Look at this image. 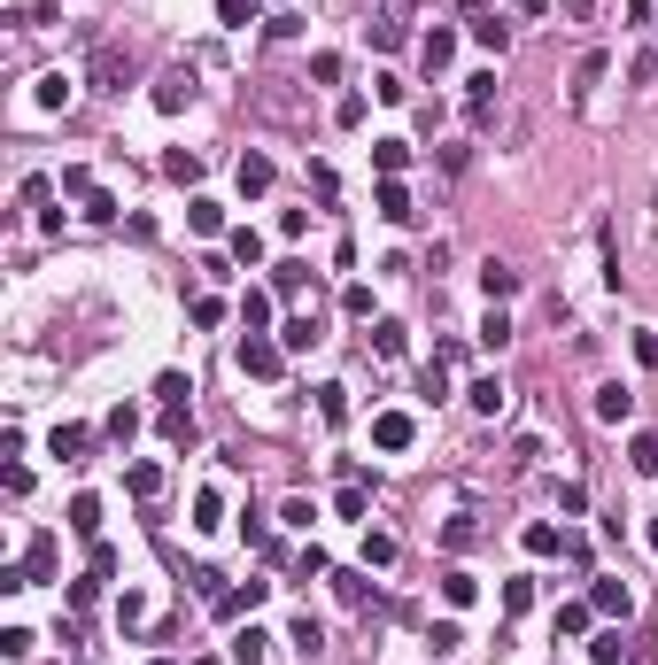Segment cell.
I'll use <instances>...</instances> for the list:
<instances>
[{
    "label": "cell",
    "mask_w": 658,
    "mask_h": 665,
    "mask_svg": "<svg viewBox=\"0 0 658 665\" xmlns=\"http://www.w3.org/2000/svg\"><path fill=\"white\" fill-rule=\"evenodd\" d=\"M47 573H55V534H31L24 565H8V573H0V588L16 596V588H31V580H47Z\"/></svg>",
    "instance_id": "cell-1"
},
{
    "label": "cell",
    "mask_w": 658,
    "mask_h": 665,
    "mask_svg": "<svg viewBox=\"0 0 658 665\" xmlns=\"http://www.w3.org/2000/svg\"><path fill=\"white\" fill-rule=\"evenodd\" d=\"M279 364H287V341H264V333L240 341V372L248 379H279Z\"/></svg>",
    "instance_id": "cell-2"
},
{
    "label": "cell",
    "mask_w": 658,
    "mask_h": 665,
    "mask_svg": "<svg viewBox=\"0 0 658 665\" xmlns=\"http://www.w3.org/2000/svg\"><path fill=\"white\" fill-rule=\"evenodd\" d=\"M411 441H419V418H411V410H380V418H372V449H411Z\"/></svg>",
    "instance_id": "cell-3"
},
{
    "label": "cell",
    "mask_w": 658,
    "mask_h": 665,
    "mask_svg": "<svg viewBox=\"0 0 658 665\" xmlns=\"http://www.w3.org/2000/svg\"><path fill=\"white\" fill-rule=\"evenodd\" d=\"M132 86V55L124 47H93V93H124Z\"/></svg>",
    "instance_id": "cell-4"
},
{
    "label": "cell",
    "mask_w": 658,
    "mask_h": 665,
    "mask_svg": "<svg viewBox=\"0 0 658 665\" xmlns=\"http://www.w3.org/2000/svg\"><path fill=\"white\" fill-rule=\"evenodd\" d=\"M628 604H635V588H628V580H612V573L589 580V611H604V619H628Z\"/></svg>",
    "instance_id": "cell-5"
},
{
    "label": "cell",
    "mask_w": 658,
    "mask_h": 665,
    "mask_svg": "<svg viewBox=\"0 0 658 665\" xmlns=\"http://www.w3.org/2000/svg\"><path fill=\"white\" fill-rule=\"evenodd\" d=\"M465 124H473V132L496 124V78H465Z\"/></svg>",
    "instance_id": "cell-6"
},
{
    "label": "cell",
    "mask_w": 658,
    "mask_h": 665,
    "mask_svg": "<svg viewBox=\"0 0 658 665\" xmlns=\"http://www.w3.org/2000/svg\"><path fill=\"white\" fill-rule=\"evenodd\" d=\"M372 209H380L388 225H411V217H419V209H411V186H403V178H380V194H372Z\"/></svg>",
    "instance_id": "cell-7"
},
{
    "label": "cell",
    "mask_w": 658,
    "mask_h": 665,
    "mask_svg": "<svg viewBox=\"0 0 658 665\" xmlns=\"http://www.w3.org/2000/svg\"><path fill=\"white\" fill-rule=\"evenodd\" d=\"M186 101H194V70H163V78H155V109L179 116Z\"/></svg>",
    "instance_id": "cell-8"
},
{
    "label": "cell",
    "mask_w": 658,
    "mask_h": 665,
    "mask_svg": "<svg viewBox=\"0 0 658 665\" xmlns=\"http://www.w3.org/2000/svg\"><path fill=\"white\" fill-rule=\"evenodd\" d=\"M419 62H426V70H434V78H442L449 62H457V31H449V24H434V31H426V39H419Z\"/></svg>",
    "instance_id": "cell-9"
},
{
    "label": "cell",
    "mask_w": 658,
    "mask_h": 665,
    "mask_svg": "<svg viewBox=\"0 0 658 665\" xmlns=\"http://www.w3.org/2000/svg\"><path fill=\"white\" fill-rule=\"evenodd\" d=\"M210 604H217V619H240V611H256V604H264V580H248V588H217Z\"/></svg>",
    "instance_id": "cell-10"
},
{
    "label": "cell",
    "mask_w": 658,
    "mask_h": 665,
    "mask_svg": "<svg viewBox=\"0 0 658 665\" xmlns=\"http://www.w3.org/2000/svg\"><path fill=\"white\" fill-rule=\"evenodd\" d=\"M480 294H488V302H511V294H519V271H511V263H480Z\"/></svg>",
    "instance_id": "cell-11"
},
{
    "label": "cell",
    "mask_w": 658,
    "mask_h": 665,
    "mask_svg": "<svg viewBox=\"0 0 658 665\" xmlns=\"http://www.w3.org/2000/svg\"><path fill=\"white\" fill-rule=\"evenodd\" d=\"M364 31H372V47H380V55H395V47H403V8L388 0V8H380V16H372Z\"/></svg>",
    "instance_id": "cell-12"
},
{
    "label": "cell",
    "mask_w": 658,
    "mask_h": 665,
    "mask_svg": "<svg viewBox=\"0 0 658 665\" xmlns=\"http://www.w3.org/2000/svg\"><path fill=\"white\" fill-rule=\"evenodd\" d=\"M93 449V434L86 426H55V434H47V457H62V464H78Z\"/></svg>",
    "instance_id": "cell-13"
},
{
    "label": "cell",
    "mask_w": 658,
    "mask_h": 665,
    "mask_svg": "<svg viewBox=\"0 0 658 665\" xmlns=\"http://www.w3.org/2000/svg\"><path fill=\"white\" fill-rule=\"evenodd\" d=\"M287 642L302 650V665H318V658H326V627H318V619H295V627H287Z\"/></svg>",
    "instance_id": "cell-14"
},
{
    "label": "cell",
    "mask_w": 658,
    "mask_h": 665,
    "mask_svg": "<svg viewBox=\"0 0 658 665\" xmlns=\"http://www.w3.org/2000/svg\"><path fill=\"white\" fill-rule=\"evenodd\" d=\"M473 39L488 47V55H504V47H511V24H504V16H488V8H473Z\"/></svg>",
    "instance_id": "cell-15"
},
{
    "label": "cell",
    "mask_w": 658,
    "mask_h": 665,
    "mask_svg": "<svg viewBox=\"0 0 658 665\" xmlns=\"http://www.w3.org/2000/svg\"><path fill=\"white\" fill-rule=\"evenodd\" d=\"M271 658V635H264V627H240V635H233V665H264Z\"/></svg>",
    "instance_id": "cell-16"
},
{
    "label": "cell",
    "mask_w": 658,
    "mask_h": 665,
    "mask_svg": "<svg viewBox=\"0 0 658 665\" xmlns=\"http://www.w3.org/2000/svg\"><path fill=\"white\" fill-rule=\"evenodd\" d=\"M465 403H473L480 418H496V410H504L511 395H504V379H473V387H465Z\"/></svg>",
    "instance_id": "cell-17"
},
{
    "label": "cell",
    "mask_w": 658,
    "mask_h": 665,
    "mask_svg": "<svg viewBox=\"0 0 658 665\" xmlns=\"http://www.w3.org/2000/svg\"><path fill=\"white\" fill-rule=\"evenodd\" d=\"M271 155H240V194H271Z\"/></svg>",
    "instance_id": "cell-18"
},
{
    "label": "cell",
    "mask_w": 658,
    "mask_h": 665,
    "mask_svg": "<svg viewBox=\"0 0 658 665\" xmlns=\"http://www.w3.org/2000/svg\"><path fill=\"white\" fill-rule=\"evenodd\" d=\"M628 410H635V395L620 387V379H612V387H597V418H604V426H620Z\"/></svg>",
    "instance_id": "cell-19"
},
{
    "label": "cell",
    "mask_w": 658,
    "mask_h": 665,
    "mask_svg": "<svg viewBox=\"0 0 658 665\" xmlns=\"http://www.w3.org/2000/svg\"><path fill=\"white\" fill-rule=\"evenodd\" d=\"M124 488L140 495V503H155V495H163V464H132V472H124Z\"/></svg>",
    "instance_id": "cell-20"
},
{
    "label": "cell",
    "mask_w": 658,
    "mask_h": 665,
    "mask_svg": "<svg viewBox=\"0 0 658 665\" xmlns=\"http://www.w3.org/2000/svg\"><path fill=\"white\" fill-rule=\"evenodd\" d=\"M31 101H39V109H70V78H62V70H47V78L31 86Z\"/></svg>",
    "instance_id": "cell-21"
},
{
    "label": "cell",
    "mask_w": 658,
    "mask_h": 665,
    "mask_svg": "<svg viewBox=\"0 0 658 665\" xmlns=\"http://www.w3.org/2000/svg\"><path fill=\"white\" fill-rule=\"evenodd\" d=\"M163 178L194 186V178H202V155H194V147H171V155H163Z\"/></svg>",
    "instance_id": "cell-22"
},
{
    "label": "cell",
    "mask_w": 658,
    "mask_h": 665,
    "mask_svg": "<svg viewBox=\"0 0 658 665\" xmlns=\"http://www.w3.org/2000/svg\"><path fill=\"white\" fill-rule=\"evenodd\" d=\"M240 325H248V333H264V325H271V294H264V287L240 294Z\"/></svg>",
    "instance_id": "cell-23"
},
{
    "label": "cell",
    "mask_w": 658,
    "mask_h": 665,
    "mask_svg": "<svg viewBox=\"0 0 658 665\" xmlns=\"http://www.w3.org/2000/svg\"><path fill=\"white\" fill-rule=\"evenodd\" d=\"M70 534H101V495H78V503H70Z\"/></svg>",
    "instance_id": "cell-24"
},
{
    "label": "cell",
    "mask_w": 658,
    "mask_h": 665,
    "mask_svg": "<svg viewBox=\"0 0 658 665\" xmlns=\"http://www.w3.org/2000/svg\"><path fill=\"white\" fill-rule=\"evenodd\" d=\"M473 542H480V519H473V511H457V519L442 526V550H473Z\"/></svg>",
    "instance_id": "cell-25"
},
{
    "label": "cell",
    "mask_w": 658,
    "mask_h": 665,
    "mask_svg": "<svg viewBox=\"0 0 658 665\" xmlns=\"http://www.w3.org/2000/svg\"><path fill=\"white\" fill-rule=\"evenodd\" d=\"M426 650H434V658L465 650V627H457V619H434V627H426Z\"/></svg>",
    "instance_id": "cell-26"
},
{
    "label": "cell",
    "mask_w": 658,
    "mask_h": 665,
    "mask_svg": "<svg viewBox=\"0 0 658 665\" xmlns=\"http://www.w3.org/2000/svg\"><path fill=\"white\" fill-rule=\"evenodd\" d=\"M372 163H380V178H395L411 163V140H372Z\"/></svg>",
    "instance_id": "cell-27"
},
{
    "label": "cell",
    "mask_w": 658,
    "mask_h": 665,
    "mask_svg": "<svg viewBox=\"0 0 658 665\" xmlns=\"http://www.w3.org/2000/svg\"><path fill=\"white\" fill-rule=\"evenodd\" d=\"M302 279H310V263H279V271H271V294H279V302H295Z\"/></svg>",
    "instance_id": "cell-28"
},
{
    "label": "cell",
    "mask_w": 658,
    "mask_h": 665,
    "mask_svg": "<svg viewBox=\"0 0 658 665\" xmlns=\"http://www.w3.org/2000/svg\"><path fill=\"white\" fill-rule=\"evenodd\" d=\"M519 542H527V557H550V550H566V534H558V526H527V534H519Z\"/></svg>",
    "instance_id": "cell-29"
},
{
    "label": "cell",
    "mask_w": 658,
    "mask_h": 665,
    "mask_svg": "<svg viewBox=\"0 0 658 665\" xmlns=\"http://www.w3.org/2000/svg\"><path fill=\"white\" fill-rule=\"evenodd\" d=\"M233 263H248V271L264 263V232H256V225H240V232H233Z\"/></svg>",
    "instance_id": "cell-30"
},
{
    "label": "cell",
    "mask_w": 658,
    "mask_h": 665,
    "mask_svg": "<svg viewBox=\"0 0 658 665\" xmlns=\"http://www.w3.org/2000/svg\"><path fill=\"white\" fill-rule=\"evenodd\" d=\"M511 341V318H504V302H488V318H480V348H504Z\"/></svg>",
    "instance_id": "cell-31"
},
{
    "label": "cell",
    "mask_w": 658,
    "mask_h": 665,
    "mask_svg": "<svg viewBox=\"0 0 658 665\" xmlns=\"http://www.w3.org/2000/svg\"><path fill=\"white\" fill-rule=\"evenodd\" d=\"M186 225L210 240V232H225V209H217V202H186Z\"/></svg>",
    "instance_id": "cell-32"
},
{
    "label": "cell",
    "mask_w": 658,
    "mask_h": 665,
    "mask_svg": "<svg viewBox=\"0 0 658 665\" xmlns=\"http://www.w3.org/2000/svg\"><path fill=\"white\" fill-rule=\"evenodd\" d=\"M628 464H635V472H643V480H658V434H635Z\"/></svg>",
    "instance_id": "cell-33"
},
{
    "label": "cell",
    "mask_w": 658,
    "mask_h": 665,
    "mask_svg": "<svg viewBox=\"0 0 658 665\" xmlns=\"http://www.w3.org/2000/svg\"><path fill=\"white\" fill-rule=\"evenodd\" d=\"M318 418L341 426V418H349V387H318Z\"/></svg>",
    "instance_id": "cell-34"
},
{
    "label": "cell",
    "mask_w": 658,
    "mask_h": 665,
    "mask_svg": "<svg viewBox=\"0 0 658 665\" xmlns=\"http://www.w3.org/2000/svg\"><path fill=\"white\" fill-rule=\"evenodd\" d=\"M442 596H449V611H465V604L480 596V580H473V573H449V580H442Z\"/></svg>",
    "instance_id": "cell-35"
},
{
    "label": "cell",
    "mask_w": 658,
    "mask_h": 665,
    "mask_svg": "<svg viewBox=\"0 0 658 665\" xmlns=\"http://www.w3.org/2000/svg\"><path fill=\"white\" fill-rule=\"evenodd\" d=\"M163 441H179V449H186V441H194V410H163Z\"/></svg>",
    "instance_id": "cell-36"
},
{
    "label": "cell",
    "mask_w": 658,
    "mask_h": 665,
    "mask_svg": "<svg viewBox=\"0 0 658 665\" xmlns=\"http://www.w3.org/2000/svg\"><path fill=\"white\" fill-rule=\"evenodd\" d=\"M194 526H202V534H210V526H225V503H217V488L194 495Z\"/></svg>",
    "instance_id": "cell-37"
},
{
    "label": "cell",
    "mask_w": 658,
    "mask_h": 665,
    "mask_svg": "<svg viewBox=\"0 0 658 665\" xmlns=\"http://www.w3.org/2000/svg\"><path fill=\"white\" fill-rule=\"evenodd\" d=\"M279 341L302 356V348H318V325H310V318H287V325H279Z\"/></svg>",
    "instance_id": "cell-38"
},
{
    "label": "cell",
    "mask_w": 658,
    "mask_h": 665,
    "mask_svg": "<svg viewBox=\"0 0 658 665\" xmlns=\"http://www.w3.org/2000/svg\"><path fill=\"white\" fill-rule=\"evenodd\" d=\"M372 348H380V356H403L411 341H403V325H395V318H380V325H372Z\"/></svg>",
    "instance_id": "cell-39"
},
{
    "label": "cell",
    "mask_w": 658,
    "mask_h": 665,
    "mask_svg": "<svg viewBox=\"0 0 658 665\" xmlns=\"http://www.w3.org/2000/svg\"><path fill=\"white\" fill-rule=\"evenodd\" d=\"M372 565H395V534H364V573Z\"/></svg>",
    "instance_id": "cell-40"
},
{
    "label": "cell",
    "mask_w": 658,
    "mask_h": 665,
    "mask_svg": "<svg viewBox=\"0 0 658 665\" xmlns=\"http://www.w3.org/2000/svg\"><path fill=\"white\" fill-rule=\"evenodd\" d=\"M504 611H511V619L535 611V580H504Z\"/></svg>",
    "instance_id": "cell-41"
},
{
    "label": "cell",
    "mask_w": 658,
    "mask_h": 665,
    "mask_svg": "<svg viewBox=\"0 0 658 665\" xmlns=\"http://www.w3.org/2000/svg\"><path fill=\"white\" fill-rule=\"evenodd\" d=\"M132 434H140V410L117 403V410H109V441H132Z\"/></svg>",
    "instance_id": "cell-42"
},
{
    "label": "cell",
    "mask_w": 658,
    "mask_h": 665,
    "mask_svg": "<svg viewBox=\"0 0 658 665\" xmlns=\"http://www.w3.org/2000/svg\"><path fill=\"white\" fill-rule=\"evenodd\" d=\"M31 642H39L31 627H8V635H0V658H16V665H24V658H31Z\"/></svg>",
    "instance_id": "cell-43"
},
{
    "label": "cell",
    "mask_w": 658,
    "mask_h": 665,
    "mask_svg": "<svg viewBox=\"0 0 658 665\" xmlns=\"http://www.w3.org/2000/svg\"><path fill=\"white\" fill-rule=\"evenodd\" d=\"M589 658H597V665H628V642H620V635H597V642H589Z\"/></svg>",
    "instance_id": "cell-44"
},
{
    "label": "cell",
    "mask_w": 658,
    "mask_h": 665,
    "mask_svg": "<svg viewBox=\"0 0 658 665\" xmlns=\"http://www.w3.org/2000/svg\"><path fill=\"white\" fill-rule=\"evenodd\" d=\"M217 16H225L233 31H248V24H256V0H217Z\"/></svg>",
    "instance_id": "cell-45"
},
{
    "label": "cell",
    "mask_w": 658,
    "mask_h": 665,
    "mask_svg": "<svg viewBox=\"0 0 658 665\" xmlns=\"http://www.w3.org/2000/svg\"><path fill=\"white\" fill-rule=\"evenodd\" d=\"M62 194H78V202L93 194V171H86V163H62Z\"/></svg>",
    "instance_id": "cell-46"
},
{
    "label": "cell",
    "mask_w": 658,
    "mask_h": 665,
    "mask_svg": "<svg viewBox=\"0 0 658 665\" xmlns=\"http://www.w3.org/2000/svg\"><path fill=\"white\" fill-rule=\"evenodd\" d=\"M86 217H93V225H117V194H101V186H93V194H86Z\"/></svg>",
    "instance_id": "cell-47"
},
{
    "label": "cell",
    "mask_w": 658,
    "mask_h": 665,
    "mask_svg": "<svg viewBox=\"0 0 658 665\" xmlns=\"http://www.w3.org/2000/svg\"><path fill=\"white\" fill-rule=\"evenodd\" d=\"M155 395H163V410H179V403H186V395H194V387H186V379H179V372H163V379H155Z\"/></svg>",
    "instance_id": "cell-48"
},
{
    "label": "cell",
    "mask_w": 658,
    "mask_h": 665,
    "mask_svg": "<svg viewBox=\"0 0 658 665\" xmlns=\"http://www.w3.org/2000/svg\"><path fill=\"white\" fill-rule=\"evenodd\" d=\"M558 635H589V604H566V611H558Z\"/></svg>",
    "instance_id": "cell-49"
},
{
    "label": "cell",
    "mask_w": 658,
    "mask_h": 665,
    "mask_svg": "<svg viewBox=\"0 0 658 665\" xmlns=\"http://www.w3.org/2000/svg\"><path fill=\"white\" fill-rule=\"evenodd\" d=\"M194 325H225V302L217 294H194Z\"/></svg>",
    "instance_id": "cell-50"
},
{
    "label": "cell",
    "mask_w": 658,
    "mask_h": 665,
    "mask_svg": "<svg viewBox=\"0 0 658 665\" xmlns=\"http://www.w3.org/2000/svg\"><path fill=\"white\" fill-rule=\"evenodd\" d=\"M302 580H333V565H326V550H318V542L302 550Z\"/></svg>",
    "instance_id": "cell-51"
},
{
    "label": "cell",
    "mask_w": 658,
    "mask_h": 665,
    "mask_svg": "<svg viewBox=\"0 0 658 665\" xmlns=\"http://www.w3.org/2000/svg\"><path fill=\"white\" fill-rule=\"evenodd\" d=\"M635 364H658V333H635Z\"/></svg>",
    "instance_id": "cell-52"
},
{
    "label": "cell",
    "mask_w": 658,
    "mask_h": 665,
    "mask_svg": "<svg viewBox=\"0 0 658 665\" xmlns=\"http://www.w3.org/2000/svg\"><path fill=\"white\" fill-rule=\"evenodd\" d=\"M643 534H651V557H658V519H651V526H643Z\"/></svg>",
    "instance_id": "cell-53"
},
{
    "label": "cell",
    "mask_w": 658,
    "mask_h": 665,
    "mask_svg": "<svg viewBox=\"0 0 658 665\" xmlns=\"http://www.w3.org/2000/svg\"><path fill=\"white\" fill-rule=\"evenodd\" d=\"M194 665H217V658H194Z\"/></svg>",
    "instance_id": "cell-54"
},
{
    "label": "cell",
    "mask_w": 658,
    "mask_h": 665,
    "mask_svg": "<svg viewBox=\"0 0 658 665\" xmlns=\"http://www.w3.org/2000/svg\"><path fill=\"white\" fill-rule=\"evenodd\" d=\"M148 665H171V658H148Z\"/></svg>",
    "instance_id": "cell-55"
}]
</instances>
